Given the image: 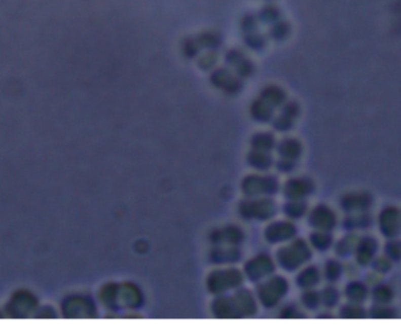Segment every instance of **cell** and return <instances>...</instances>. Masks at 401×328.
I'll return each instance as SVG.
<instances>
[{
    "instance_id": "obj_1",
    "label": "cell",
    "mask_w": 401,
    "mask_h": 328,
    "mask_svg": "<svg viewBox=\"0 0 401 328\" xmlns=\"http://www.w3.org/2000/svg\"><path fill=\"white\" fill-rule=\"evenodd\" d=\"M212 310L220 318H236L252 315L257 310V305L252 294L242 289L230 298L217 299Z\"/></svg>"
},
{
    "instance_id": "obj_2",
    "label": "cell",
    "mask_w": 401,
    "mask_h": 328,
    "mask_svg": "<svg viewBox=\"0 0 401 328\" xmlns=\"http://www.w3.org/2000/svg\"><path fill=\"white\" fill-rule=\"evenodd\" d=\"M311 257V251L305 242L297 240L283 247L278 252V262L284 269L295 270L303 265Z\"/></svg>"
},
{
    "instance_id": "obj_3",
    "label": "cell",
    "mask_w": 401,
    "mask_h": 328,
    "mask_svg": "<svg viewBox=\"0 0 401 328\" xmlns=\"http://www.w3.org/2000/svg\"><path fill=\"white\" fill-rule=\"evenodd\" d=\"M287 292V282L282 277H275L264 281L258 289V297L264 306H275Z\"/></svg>"
},
{
    "instance_id": "obj_4",
    "label": "cell",
    "mask_w": 401,
    "mask_h": 328,
    "mask_svg": "<svg viewBox=\"0 0 401 328\" xmlns=\"http://www.w3.org/2000/svg\"><path fill=\"white\" fill-rule=\"evenodd\" d=\"M242 280L243 278L239 271H216L215 273L209 276L208 287L212 293H223L238 287L242 284Z\"/></svg>"
},
{
    "instance_id": "obj_5",
    "label": "cell",
    "mask_w": 401,
    "mask_h": 328,
    "mask_svg": "<svg viewBox=\"0 0 401 328\" xmlns=\"http://www.w3.org/2000/svg\"><path fill=\"white\" fill-rule=\"evenodd\" d=\"M278 182L273 177L249 176L243 182V191L250 197H263L277 191Z\"/></svg>"
},
{
    "instance_id": "obj_6",
    "label": "cell",
    "mask_w": 401,
    "mask_h": 328,
    "mask_svg": "<svg viewBox=\"0 0 401 328\" xmlns=\"http://www.w3.org/2000/svg\"><path fill=\"white\" fill-rule=\"evenodd\" d=\"M242 213L246 218H254V220H269L276 211V205L272 199L258 197L251 202H245L242 205Z\"/></svg>"
},
{
    "instance_id": "obj_7",
    "label": "cell",
    "mask_w": 401,
    "mask_h": 328,
    "mask_svg": "<svg viewBox=\"0 0 401 328\" xmlns=\"http://www.w3.org/2000/svg\"><path fill=\"white\" fill-rule=\"evenodd\" d=\"M380 230L385 236L395 237L401 232V213L395 207H386L380 214Z\"/></svg>"
},
{
    "instance_id": "obj_8",
    "label": "cell",
    "mask_w": 401,
    "mask_h": 328,
    "mask_svg": "<svg viewBox=\"0 0 401 328\" xmlns=\"http://www.w3.org/2000/svg\"><path fill=\"white\" fill-rule=\"evenodd\" d=\"M273 271V263L268 256H258L251 259L245 265L246 276L252 280H260V279L268 277Z\"/></svg>"
},
{
    "instance_id": "obj_9",
    "label": "cell",
    "mask_w": 401,
    "mask_h": 328,
    "mask_svg": "<svg viewBox=\"0 0 401 328\" xmlns=\"http://www.w3.org/2000/svg\"><path fill=\"white\" fill-rule=\"evenodd\" d=\"M296 233V228L287 222H277L269 226L265 230V238L270 243H280L286 242Z\"/></svg>"
},
{
    "instance_id": "obj_10",
    "label": "cell",
    "mask_w": 401,
    "mask_h": 328,
    "mask_svg": "<svg viewBox=\"0 0 401 328\" xmlns=\"http://www.w3.org/2000/svg\"><path fill=\"white\" fill-rule=\"evenodd\" d=\"M310 223L313 228L320 231H327L335 228L336 217L335 213L329 209L327 206L319 205L312 211L310 216Z\"/></svg>"
},
{
    "instance_id": "obj_11",
    "label": "cell",
    "mask_w": 401,
    "mask_h": 328,
    "mask_svg": "<svg viewBox=\"0 0 401 328\" xmlns=\"http://www.w3.org/2000/svg\"><path fill=\"white\" fill-rule=\"evenodd\" d=\"M313 186L309 179L294 178L286 183L284 192H285L287 197L292 199V201H301L306 195L311 194Z\"/></svg>"
},
{
    "instance_id": "obj_12",
    "label": "cell",
    "mask_w": 401,
    "mask_h": 328,
    "mask_svg": "<svg viewBox=\"0 0 401 328\" xmlns=\"http://www.w3.org/2000/svg\"><path fill=\"white\" fill-rule=\"evenodd\" d=\"M212 237L216 238V243L221 242L228 245H236L241 243V240L243 239V233L239 229L230 226V228L218 230L217 233H213Z\"/></svg>"
},
{
    "instance_id": "obj_13",
    "label": "cell",
    "mask_w": 401,
    "mask_h": 328,
    "mask_svg": "<svg viewBox=\"0 0 401 328\" xmlns=\"http://www.w3.org/2000/svg\"><path fill=\"white\" fill-rule=\"evenodd\" d=\"M279 155L282 158H286V160L296 161L301 156L302 154V145L297 139H284V142L280 143L278 148Z\"/></svg>"
},
{
    "instance_id": "obj_14",
    "label": "cell",
    "mask_w": 401,
    "mask_h": 328,
    "mask_svg": "<svg viewBox=\"0 0 401 328\" xmlns=\"http://www.w3.org/2000/svg\"><path fill=\"white\" fill-rule=\"evenodd\" d=\"M359 244L360 245L358 246L357 259L361 265H366V264L373 258L374 252L377 250V243L376 240L367 238Z\"/></svg>"
},
{
    "instance_id": "obj_15",
    "label": "cell",
    "mask_w": 401,
    "mask_h": 328,
    "mask_svg": "<svg viewBox=\"0 0 401 328\" xmlns=\"http://www.w3.org/2000/svg\"><path fill=\"white\" fill-rule=\"evenodd\" d=\"M249 162L252 167L260 169V170H265L272 164V158L269 155L268 152L253 150L249 155Z\"/></svg>"
},
{
    "instance_id": "obj_16",
    "label": "cell",
    "mask_w": 401,
    "mask_h": 328,
    "mask_svg": "<svg viewBox=\"0 0 401 328\" xmlns=\"http://www.w3.org/2000/svg\"><path fill=\"white\" fill-rule=\"evenodd\" d=\"M297 281L298 285L302 286V287L305 288L312 287V286H314L318 281H319V272H318L316 267H309V269L304 270L301 274H299Z\"/></svg>"
},
{
    "instance_id": "obj_17",
    "label": "cell",
    "mask_w": 401,
    "mask_h": 328,
    "mask_svg": "<svg viewBox=\"0 0 401 328\" xmlns=\"http://www.w3.org/2000/svg\"><path fill=\"white\" fill-rule=\"evenodd\" d=\"M370 199L365 195H353L352 197H345L344 209L345 210H359L365 205H369ZM366 207V206H365Z\"/></svg>"
},
{
    "instance_id": "obj_18",
    "label": "cell",
    "mask_w": 401,
    "mask_h": 328,
    "mask_svg": "<svg viewBox=\"0 0 401 328\" xmlns=\"http://www.w3.org/2000/svg\"><path fill=\"white\" fill-rule=\"evenodd\" d=\"M253 150H260V152H270V149L273 147V138L269 134H258L252 139Z\"/></svg>"
},
{
    "instance_id": "obj_19",
    "label": "cell",
    "mask_w": 401,
    "mask_h": 328,
    "mask_svg": "<svg viewBox=\"0 0 401 328\" xmlns=\"http://www.w3.org/2000/svg\"><path fill=\"white\" fill-rule=\"evenodd\" d=\"M332 238L329 233H326L325 231H320L317 233H313L312 237H311V243L313 244V246H316L319 250H325L330 245H331Z\"/></svg>"
},
{
    "instance_id": "obj_20",
    "label": "cell",
    "mask_w": 401,
    "mask_h": 328,
    "mask_svg": "<svg viewBox=\"0 0 401 328\" xmlns=\"http://www.w3.org/2000/svg\"><path fill=\"white\" fill-rule=\"evenodd\" d=\"M305 204L301 201H291L288 204L284 207L286 214L292 218H301L305 213Z\"/></svg>"
},
{
    "instance_id": "obj_21",
    "label": "cell",
    "mask_w": 401,
    "mask_h": 328,
    "mask_svg": "<svg viewBox=\"0 0 401 328\" xmlns=\"http://www.w3.org/2000/svg\"><path fill=\"white\" fill-rule=\"evenodd\" d=\"M215 253L216 262H221V264H226L229 262H235V260L239 259V252L237 250H232V248H221V250L216 251Z\"/></svg>"
},
{
    "instance_id": "obj_22",
    "label": "cell",
    "mask_w": 401,
    "mask_h": 328,
    "mask_svg": "<svg viewBox=\"0 0 401 328\" xmlns=\"http://www.w3.org/2000/svg\"><path fill=\"white\" fill-rule=\"evenodd\" d=\"M347 297L353 301H361L366 297V288L359 282H353L346 289Z\"/></svg>"
},
{
    "instance_id": "obj_23",
    "label": "cell",
    "mask_w": 401,
    "mask_h": 328,
    "mask_svg": "<svg viewBox=\"0 0 401 328\" xmlns=\"http://www.w3.org/2000/svg\"><path fill=\"white\" fill-rule=\"evenodd\" d=\"M319 296L317 293H314L312 291L306 292L304 296H303V303L305 304L306 307L309 308H314L319 304Z\"/></svg>"
},
{
    "instance_id": "obj_24",
    "label": "cell",
    "mask_w": 401,
    "mask_h": 328,
    "mask_svg": "<svg viewBox=\"0 0 401 328\" xmlns=\"http://www.w3.org/2000/svg\"><path fill=\"white\" fill-rule=\"evenodd\" d=\"M321 299L324 300V303L326 305H329V306H333V305L338 301V293H337L335 288H326Z\"/></svg>"
},
{
    "instance_id": "obj_25",
    "label": "cell",
    "mask_w": 401,
    "mask_h": 328,
    "mask_svg": "<svg viewBox=\"0 0 401 328\" xmlns=\"http://www.w3.org/2000/svg\"><path fill=\"white\" fill-rule=\"evenodd\" d=\"M376 298L378 301H381V303H384V301H388L391 299L392 297V292L391 289L386 287V286H380V287H378L376 289Z\"/></svg>"
},
{
    "instance_id": "obj_26",
    "label": "cell",
    "mask_w": 401,
    "mask_h": 328,
    "mask_svg": "<svg viewBox=\"0 0 401 328\" xmlns=\"http://www.w3.org/2000/svg\"><path fill=\"white\" fill-rule=\"evenodd\" d=\"M339 274H340L339 264H337L336 262H330L327 265H326V276H327L330 279L338 278Z\"/></svg>"
},
{
    "instance_id": "obj_27",
    "label": "cell",
    "mask_w": 401,
    "mask_h": 328,
    "mask_svg": "<svg viewBox=\"0 0 401 328\" xmlns=\"http://www.w3.org/2000/svg\"><path fill=\"white\" fill-rule=\"evenodd\" d=\"M361 315V308L357 306H347L343 310V316H347V318H359Z\"/></svg>"
},
{
    "instance_id": "obj_28",
    "label": "cell",
    "mask_w": 401,
    "mask_h": 328,
    "mask_svg": "<svg viewBox=\"0 0 401 328\" xmlns=\"http://www.w3.org/2000/svg\"><path fill=\"white\" fill-rule=\"evenodd\" d=\"M387 252L392 257L399 258L401 256V246L399 243H391V245H388L387 247Z\"/></svg>"
}]
</instances>
